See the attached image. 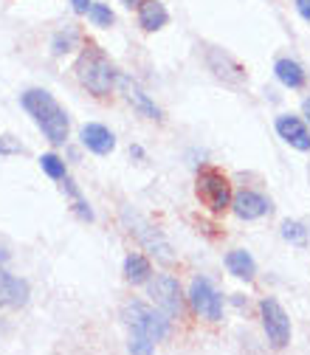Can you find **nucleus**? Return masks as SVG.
<instances>
[{
    "instance_id": "1",
    "label": "nucleus",
    "mask_w": 310,
    "mask_h": 355,
    "mask_svg": "<svg viewBox=\"0 0 310 355\" xmlns=\"http://www.w3.org/2000/svg\"><path fill=\"white\" fill-rule=\"evenodd\" d=\"M20 105L54 147L68 141V113L49 91H26L20 96Z\"/></svg>"
},
{
    "instance_id": "5",
    "label": "nucleus",
    "mask_w": 310,
    "mask_h": 355,
    "mask_svg": "<svg viewBox=\"0 0 310 355\" xmlns=\"http://www.w3.org/2000/svg\"><path fill=\"white\" fill-rule=\"evenodd\" d=\"M259 313H262V327H265V336H268L271 347H277V349L288 347V341H291V319L282 310V304L277 299H262L259 302Z\"/></svg>"
},
{
    "instance_id": "7",
    "label": "nucleus",
    "mask_w": 310,
    "mask_h": 355,
    "mask_svg": "<svg viewBox=\"0 0 310 355\" xmlns=\"http://www.w3.org/2000/svg\"><path fill=\"white\" fill-rule=\"evenodd\" d=\"M198 195L209 203L212 211H223L232 206V187L223 172L217 169H203L198 175Z\"/></svg>"
},
{
    "instance_id": "19",
    "label": "nucleus",
    "mask_w": 310,
    "mask_h": 355,
    "mask_svg": "<svg viewBox=\"0 0 310 355\" xmlns=\"http://www.w3.org/2000/svg\"><path fill=\"white\" fill-rule=\"evenodd\" d=\"M40 166L42 172H46L49 178H54V181H62L65 178V161L54 153H46V155H40Z\"/></svg>"
},
{
    "instance_id": "25",
    "label": "nucleus",
    "mask_w": 310,
    "mask_h": 355,
    "mask_svg": "<svg viewBox=\"0 0 310 355\" xmlns=\"http://www.w3.org/2000/svg\"><path fill=\"white\" fill-rule=\"evenodd\" d=\"M74 209H76V214H79L82 220H94V209L87 206L82 198H76V200H74Z\"/></svg>"
},
{
    "instance_id": "9",
    "label": "nucleus",
    "mask_w": 310,
    "mask_h": 355,
    "mask_svg": "<svg viewBox=\"0 0 310 355\" xmlns=\"http://www.w3.org/2000/svg\"><path fill=\"white\" fill-rule=\"evenodd\" d=\"M232 209L240 220H257V217L271 211V200L265 195H259V192H254V189H243L232 198Z\"/></svg>"
},
{
    "instance_id": "20",
    "label": "nucleus",
    "mask_w": 310,
    "mask_h": 355,
    "mask_svg": "<svg viewBox=\"0 0 310 355\" xmlns=\"http://www.w3.org/2000/svg\"><path fill=\"white\" fill-rule=\"evenodd\" d=\"M282 237H285L288 243H293V245H304L307 229H304L302 223H296V220H285V223H282Z\"/></svg>"
},
{
    "instance_id": "6",
    "label": "nucleus",
    "mask_w": 310,
    "mask_h": 355,
    "mask_svg": "<svg viewBox=\"0 0 310 355\" xmlns=\"http://www.w3.org/2000/svg\"><path fill=\"white\" fill-rule=\"evenodd\" d=\"M189 302H192V310L200 316V319H209V322H220L223 319V299L220 293L212 288V282L206 277H195L192 285H189Z\"/></svg>"
},
{
    "instance_id": "10",
    "label": "nucleus",
    "mask_w": 310,
    "mask_h": 355,
    "mask_svg": "<svg viewBox=\"0 0 310 355\" xmlns=\"http://www.w3.org/2000/svg\"><path fill=\"white\" fill-rule=\"evenodd\" d=\"M277 132L293 150H302V153L310 150V130L304 127V121L299 116H279L277 119Z\"/></svg>"
},
{
    "instance_id": "24",
    "label": "nucleus",
    "mask_w": 310,
    "mask_h": 355,
    "mask_svg": "<svg viewBox=\"0 0 310 355\" xmlns=\"http://www.w3.org/2000/svg\"><path fill=\"white\" fill-rule=\"evenodd\" d=\"M20 153H23V144L12 141L9 136L0 139V155H20Z\"/></svg>"
},
{
    "instance_id": "30",
    "label": "nucleus",
    "mask_w": 310,
    "mask_h": 355,
    "mask_svg": "<svg viewBox=\"0 0 310 355\" xmlns=\"http://www.w3.org/2000/svg\"><path fill=\"white\" fill-rule=\"evenodd\" d=\"M130 153L136 155V158H141V155H144V150H141V147H130Z\"/></svg>"
},
{
    "instance_id": "2",
    "label": "nucleus",
    "mask_w": 310,
    "mask_h": 355,
    "mask_svg": "<svg viewBox=\"0 0 310 355\" xmlns=\"http://www.w3.org/2000/svg\"><path fill=\"white\" fill-rule=\"evenodd\" d=\"M74 71H76V79L94 96H107L113 91V85H116V71H113L110 60L105 57V51L96 49V46H85L82 49Z\"/></svg>"
},
{
    "instance_id": "12",
    "label": "nucleus",
    "mask_w": 310,
    "mask_h": 355,
    "mask_svg": "<svg viewBox=\"0 0 310 355\" xmlns=\"http://www.w3.org/2000/svg\"><path fill=\"white\" fill-rule=\"evenodd\" d=\"M209 65H212V71H214L220 79H226V82H232V85H237V82L246 79L243 68H240L226 51H220V49H212V51H209Z\"/></svg>"
},
{
    "instance_id": "22",
    "label": "nucleus",
    "mask_w": 310,
    "mask_h": 355,
    "mask_svg": "<svg viewBox=\"0 0 310 355\" xmlns=\"http://www.w3.org/2000/svg\"><path fill=\"white\" fill-rule=\"evenodd\" d=\"M74 46H76V31H74V28H68V31H62V34L54 37V54H57V57L68 54Z\"/></svg>"
},
{
    "instance_id": "17",
    "label": "nucleus",
    "mask_w": 310,
    "mask_h": 355,
    "mask_svg": "<svg viewBox=\"0 0 310 355\" xmlns=\"http://www.w3.org/2000/svg\"><path fill=\"white\" fill-rule=\"evenodd\" d=\"M274 73H277V79H279L285 87H293V91L304 85V71H302V65L293 62V60H277Z\"/></svg>"
},
{
    "instance_id": "4",
    "label": "nucleus",
    "mask_w": 310,
    "mask_h": 355,
    "mask_svg": "<svg viewBox=\"0 0 310 355\" xmlns=\"http://www.w3.org/2000/svg\"><path fill=\"white\" fill-rule=\"evenodd\" d=\"M124 316H127L132 330L150 336L153 341H164L169 336V319H166L164 310H153L144 302H130L127 310H124Z\"/></svg>"
},
{
    "instance_id": "18",
    "label": "nucleus",
    "mask_w": 310,
    "mask_h": 355,
    "mask_svg": "<svg viewBox=\"0 0 310 355\" xmlns=\"http://www.w3.org/2000/svg\"><path fill=\"white\" fill-rule=\"evenodd\" d=\"M121 85H124V91H127V99L136 105L147 119H161V110H158V105L141 91V87H136V85H130L127 79H121Z\"/></svg>"
},
{
    "instance_id": "11",
    "label": "nucleus",
    "mask_w": 310,
    "mask_h": 355,
    "mask_svg": "<svg viewBox=\"0 0 310 355\" xmlns=\"http://www.w3.org/2000/svg\"><path fill=\"white\" fill-rule=\"evenodd\" d=\"M79 139H82V144H85L87 150L96 153V155H107V153H113V147H116L113 132H110L105 124H85L82 132H79Z\"/></svg>"
},
{
    "instance_id": "23",
    "label": "nucleus",
    "mask_w": 310,
    "mask_h": 355,
    "mask_svg": "<svg viewBox=\"0 0 310 355\" xmlns=\"http://www.w3.org/2000/svg\"><path fill=\"white\" fill-rule=\"evenodd\" d=\"M127 349H130V352H153V349H155V341H153L150 336L139 333V330H132V336H130V344H127Z\"/></svg>"
},
{
    "instance_id": "15",
    "label": "nucleus",
    "mask_w": 310,
    "mask_h": 355,
    "mask_svg": "<svg viewBox=\"0 0 310 355\" xmlns=\"http://www.w3.org/2000/svg\"><path fill=\"white\" fill-rule=\"evenodd\" d=\"M226 268H229V274H234L237 279H254L257 262H254V257H251L248 251L237 248V251H229V254H226Z\"/></svg>"
},
{
    "instance_id": "26",
    "label": "nucleus",
    "mask_w": 310,
    "mask_h": 355,
    "mask_svg": "<svg viewBox=\"0 0 310 355\" xmlns=\"http://www.w3.org/2000/svg\"><path fill=\"white\" fill-rule=\"evenodd\" d=\"M296 12L310 23V0H296Z\"/></svg>"
},
{
    "instance_id": "3",
    "label": "nucleus",
    "mask_w": 310,
    "mask_h": 355,
    "mask_svg": "<svg viewBox=\"0 0 310 355\" xmlns=\"http://www.w3.org/2000/svg\"><path fill=\"white\" fill-rule=\"evenodd\" d=\"M121 217H124V223H127L130 234H136V237H139V243H141L153 257H158L164 265H172V262H175V254H172V245L166 243V237H164L158 229H153L141 214L124 209V211H121Z\"/></svg>"
},
{
    "instance_id": "29",
    "label": "nucleus",
    "mask_w": 310,
    "mask_h": 355,
    "mask_svg": "<svg viewBox=\"0 0 310 355\" xmlns=\"http://www.w3.org/2000/svg\"><path fill=\"white\" fill-rule=\"evenodd\" d=\"M302 110H304V119L310 121V99H304V105H302Z\"/></svg>"
},
{
    "instance_id": "27",
    "label": "nucleus",
    "mask_w": 310,
    "mask_h": 355,
    "mask_svg": "<svg viewBox=\"0 0 310 355\" xmlns=\"http://www.w3.org/2000/svg\"><path fill=\"white\" fill-rule=\"evenodd\" d=\"M71 3H74V12L76 15H85L87 9H91V0H71Z\"/></svg>"
},
{
    "instance_id": "14",
    "label": "nucleus",
    "mask_w": 310,
    "mask_h": 355,
    "mask_svg": "<svg viewBox=\"0 0 310 355\" xmlns=\"http://www.w3.org/2000/svg\"><path fill=\"white\" fill-rule=\"evenodd\" d=\"M169 20L164 3H158V0H141V6H139V26L147 28V31H158L164 28Z\"/></svg>"
},
{
    "instance_id": "16",
    "label": "nucleus",
    "mask_w": 310,
    "mask_h": 355,
    "mask_svg": "<svg viewBox=\"0 0 310 355\" xmlns=\"http://www.w3.org/2000/svg\"><path fill=\"white\" fill-rule=\"evenodd\" d=\"M124 277H127V282H132V285H144V282H150V277H153L150 259L141 257V254H130V257L124 259Z\"/></svg>"
},
{
    "instance_id": "28",
    "label": "nucleus",
    "mask_w": 310,
    "mask_h": 355,
    "mask_svg": "<svg viewBox=\"0 0 310 355\" xmlns=\"http://www.w3.org/2000/svg\"><path fill=\"white\" fill-rule=\"evenodd\" d=\"M121 3H124L127 9H132V6H141V0H121Z\"/></svg>"
},
{
    "instance_id": "8",
    "label": "nucleus",
    "mask_w": 310,
    "mask_h": 355,
    "mask_svg": "<svg viewBox=\"0 0 310 355\" xmlns=\"http://www.w3.org/2000/svg\"><path fill=\"white\" fill-rule=\"evenodd\" d=\"M150 296L158 304V310H164L169 319L181 316V310H184V293H181V285H178V279H175V277L158 274L155 279H150Z\"/></svg>"
},
{
    "instance_id": "13",
    "label": "nucleus",
    "mask_w": 310,
    "mask_h": 355,
    "mask_svg": "<svg viewBox=\"0 0 310 355\" xmlns=\"http://www.w3.org/2000/svg\"><path fill=\"white\" fill-rule=\"evenodd\" d=\"M28 299V285L6 271H0V304H26Z\"/></svg>"
},
{
    "instance_id": "21",
    "label": "nucleus",
    "mask_w": 310,
    "mask_h": 355,
    "mask_svg": "<svg viewBox=\"0 0 310 355\" xmlns=\"http://www.w3.org/2000/svg\"><path fill=\"white\" fill-rule=\"evenodd\" d=\"M87 15H91V20L96 23V26H102V28H107V26H113V12L105 6V3H91V9H87Z\"/></svg>"
}]
</instances>
